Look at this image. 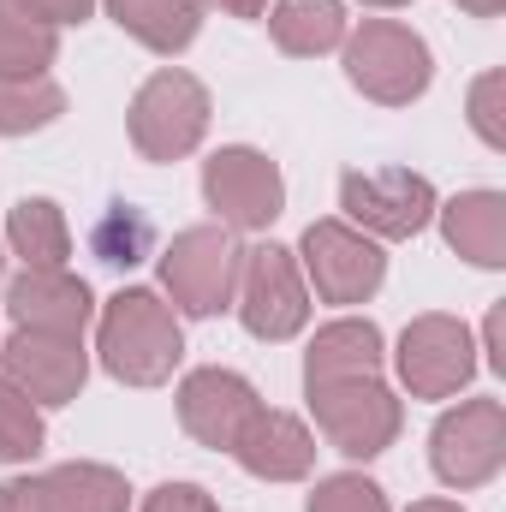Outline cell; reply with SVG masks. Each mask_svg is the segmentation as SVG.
<instances>
[{
  "mask_svg": "<svg viewBox=\"0 0 506 512\" xmlns=\"http://www.w3.org/2000/svg\"><path fill=\"white\" fill-rule=\"evenodd\" d=\"M143 512H215V501L203 495V489H191V483H167V489H155Z\"/></svg>",
  "mask_w": 506,
  "mask_h": 512,
  "instance_id": "obj_28",
  "label": "cell"
},
{
  "mask_svg": "<svg viewBox=\"0 0 506 512\" xmlns=\"http://www.w3.org/2000/svg\"><path fill=\"white\" fill-rule=\"evenodd\" d=\"M60 36L30 0H0V78H42Z\"/></svg>",
  "mask_w": 506,
  "mask_h": 512,
  "instance_id": "obj_18",
  "label": "cell"
},
{
  "mask_svg": "<svg viewBox=\"0 0 506 512\" xmlns=\"http://www.w3.org/2000/svg\"><path fill=\"white\" fill-rule=\"evenodd\" d=\"M268 30L286 54H328L346 36V12H340V0H280Z\"/></svg>",
  "mask_w": 506,
  "mask_h": 512,
  "instance_id": "obj_21",
  "label": "cell"
},
{
  "mask_svg": "<svg viewBox=\"0 0 506 512\" xmlns=\"http://www.w3.org/2000/svg\"><path fill=\"white\" fill-rule=\"evenodd\" d=\"M0 358H6V382L24 387L42 405H66L84 387V346H78V334L18 328V340L0 346Z\"/></svg>",
  "mask_w": 506,
  "mask_h": 512,
  "instance_id": "obj_12",
  "label": "cell"
},
{
  "mask_svg": "<svg viewBox=\"0 0 506 512\" xmlns=\"http://www.w3.org/2000/svg\"><path fill=\"white\" fill-rule=\"evenodd\" d=\"M221 6H227V12H239V18H262V6H268V0H221Z\"/></svg>",
  "mask_w": 506,
  "mask_h": 512,
  "instance_id": "obj_31",
  "label": "cell"
},
{
  "mask_svg": "<svg viewBox=\"0 0 506 512\" xmlns=\"http://www.w3.org/2000/svg\"><path fill=\"white\" fill-rule=\"evenodd\" d=\"M370 6H405V0H370Z\"/></svg>",
  "mask_w": 506,
  "mask_h": 512,
  "instance_id": "obj_34",
  "label": "cell"
},
{
  "mask_svg": "<svg viewBox=\"0 0 506 512\" xmlns=\"http://www.w3.org/2000/svg\"><path fill=\"white\" fill-rule=\"evenodd\" d=\"M42 453V417L24 387L0 382V459H36Z\"/></svg>",
  "mask_w": 506,
  "mask_h": 512,
  "instance_id": "obj_25",
  "label": "cell"
},
{
  "mask_svg": "<svg viewBox=\"0 0 506 512\" xmlns=\"http://www.w3.org/2000/svg\"><path fill=\"white\" fill-rule=\"evenodd\" d=\"M239 316L256 340H292L310 316V298H304V280H298V262L280 245H256L239 262Z\"/></svg>",
  "mask_w": 506,
  "mask_h": 512,
  "instance_id": "obj_6",
  "label": "cell"
},
{
  "mask_svg": "<svg viewBox=\"0 0 506 512\" xmlns=\"http://www.w3.org/2000/svg\"><path fill=\"white\" fill-rule=\"evenodd\" d=\"M495 96H501V72H489V78L477 84V96H471V120H477V131H483V143H489V149H501V143H506L501 114H495Z\"/></svg>",
  "mask_w": 506,
  "mask_h": 512,
  "instance_id": "obj_27",
  "label": "cell"
},
{
  "mask_svg": "<svg viewBox=\"0 0 506 512\" xmlns=\"http://www.w3.org/2000/svg\"><path fill=\"white\" fill-rule=\"evenodd\" d=\"M209 126V96L191 72H155L131 102V143L149 161H179Z\"/></svg>",
  "mask_w": 506,
  "mask_h": 512,
  "instance_id": "obj_3",
  "label": "cell"
},
{
  "mask_svg": "<svg viewBox=\"0 0 506 512\" xmlns=\"http://www.w3.org/2000/svg\"><path fill=\"white\" fill-rule=\"evenodd\" d=\"M310 405H316V423L322 435L352 453V459H370L381 453L393 435H399V405L376 376H334V382H310Z\"/></svg>",
  "mask_w": 506,
  "mask_h": 512,
  "instance_id": "obj_2",
  "label": "cell"
},
{
  "mask_svg": "<svg viewBox=\"0 0 506 512\" xmlns=\"http://www.w3.org/2000/svg\"><path fill=\"white\" fill-rule=\"evenodd\" d=\"M6 233H12V251L24 256L30 268H60L66 251H72V233H66V221H60V209L48 197L18 203L12 221H6Z\"/></svg>",
  "mask_w": 506,
  "mask_h": 512,
  "instance_id": "obj_22",
  "label": "cell"
},
{
  "mask_svg": "<svg viewBox=\"0 0 506 512\" xmlns=\"http://www.w3.org/2000/svg\"><path fill=\"white\" fill-rule=\"evenodd\" d=\"M340 203L358 227H370L381 239H411L435 221V191L423 173L405 167H376V173H346L340 179Z\"/></svg>",
  "mask_w": 506,
  "mask_h": 512,
  "instance_id": "obj_7",
  "label": "cell"
},
{
  "mask_svg": "<svg viewBox=\"0 0 506 512\" xmlns=\"http://www.w3.org/2000/svg\"><path fill=\"white\" fill-rule=\"evenodd\" d=\"M42 512H126V483L102 465H60L36 477Z\"/></svg>",
  "mask_w": 506,
  "mask_h": 512,
  "instance_id": "obj_20",
  "label": "cell"
},
{
  "mask_svg": "<svg viewBox=\"0 0 506 512\" xmlns=\"http://www.w3.org/2000/svg\"><path fill=\"white\" fill-rule=\"evenodd\" d=\"M239 262H245V251L233 245V233L191 227V233L173 239V251L161 256V274H167V292H173L179 310L215 316L233 298V286H239Z\"/></svg>",
  "mask_w": 506,
  "mask_h": 512,
  "instance_id": "obj_5",
  "label": "cell"
},
{
  "mask_svg": "<svg viewBox=\"0 0 506 512\" xmlns=\"http://www.w3.org/2000/svg\"><path fill=\"white\" fill-rule=\"evenodd\" d=\"M411 512H459L453 501H423V507H411Z\"/></svg>",
  "mask_w": 506,
  "mask_h": 512,
  "instance_id": "obj_33",
  "label": "cell"
},
{
  "mask_svg": "<svg viewBox=\"0 0 506 512\" xmlns=\"http://www.w3.org/2000/svg\"><path fill=\"white\" fill-rule=\"evenodd\" d=\"M251 411H256V393L233 370H197L179 387V417L203 447H233V435L245 429Z\"/></svg>",
  "mask_w": 506,
  "mask_h": 512,
  "instance_id": "obj_14",
  "label": "cell"
},
{
  "mask_svg": "<svg viewBox=\"0 0 506 512\" xmlns=\"http://www.w3.org/2000/svg\"><path fill=\"white\" fill-rule=\"evenodd\" d=\"M179 352H185L179 346V322H173V310L155 292L131 286V292H120L108 304V316H102V364L120 382H131V387L167 382Z\"/></svg>",
  "mask_w": 506,
  "mask_h": 512,
  "instance_id": "obj_1",
  "label": "cell"
},
{
  "mask_svg": "<svg viewBox=\"0 0 506 512\" xmlns=\"http://www.w3.org/2000/svg\"><path fill=\"white\" fill-rule=\"evenodd\" d=\"M471 370H477V358H471V334L459 322L423 316V322L405 328V340H399V376H405L411 393L447 399V393H459V387L471 382Z\"/></svg>",
  "mask_w": 506,
  "mask_h": 512,
  "instance_id": "obj_10",
  "label": "cell"
},
{
  "mask_svg": "<svg viewBox=\"0 0 506 512\" xmlns=\"http://www.w3.org/2000/svg\"><path fill=\"white\" fill-rule=\"evenodd\" d=\"M6 310L18 328H42V334H84L90 322V286L72 280L66 268H30L12 280Z\"/></svg>",
  "mask_w": 506,
  "mask_h": 512,
  "instance_id": "obj_15",
  "label": "cell"
},
{
  "mask_svg": "<svg viewBox=\"0 0 506 512\" xmlns=\"http://www.w3.org/2000/svg\"><path fill=\"white\" fill-rule=\"evenodd\" d=\"M108 12L155 54H179L203 24V0H108Z\"/></svg>",
  "mask_w": 506,
  "mask_h": 512,
  "instance_id": "obj_17",
  "label": "cell"
},
{
  "mask_svg": "<svg viewBox=\"0 0 506 512\" xmlns=\"http://www.w3.org/2000/svg\"><path fill=\"white\" fill-rule=\"evenodd\" d=\"M459 6H465V12H477V18H495L506 0H459Z\"/></svg>",
  "mask_w": 506,
  "mask_h": 512,
  "instance_id": "obj_32",
  "label": "cell"
},
{
  "mask_svg": "<svg viewBox=\"0 0 506 512\" xmlns=\"http://www.w3.org/2000/svg\"><path fill=\"white\" fill-rule=\"evenodd\" d=\"M0 512H42L36 483H30V477H12V483H0Z\"/></svg>",
  "mask_w": 506,
  "mask_h": 512,
  "instance_id": "obj_29",
  "label": "cell"
},
{
  "mask_svg": "<svg viewBox=\"0 0 506 512\" xmlns=\"http://www.w3.org/2000/svg\"><path fill=\"white\" fill-rule=\"evenodd\" d=\"M346 78H352L364 96L399 108V102H411V96L429 90V48H423L405 24L376 18V24H364V30L352 36V48H346Z\"/></svg>",
  "mask_w": 506,
  "mask_h": 512,
  "instance_id": "obj_4",
  "label": "cell"
},
{
  "mask_svg": "<svg viewBox=\"0 0 506 512\" xmlns=\"http://www.w3.org/2000/svg\"><path fill=\"white\" fill-rule=\"evenodd\" d=\"M66 108L48 78H0V131H42Z\"/></svg>",
  "mask_w": 506,
  "mask_h": 512,
  "instance_id": "obj_24",
  "label": "cell"
},
{
  "mask_svg": "<svg viewBox=\"0 0 506 512\" xmlns=\"http://www.w3.org/2000/svg\"><path fill=\"white\" fill-rule=\"evenodd\" d=\"M203 191H209V203L221 209L227 227H268L280 215V197H286L274 161L256 155V149H221L203 167Z\"/></svg>",
  "mask_w": 506,
  "mask_h": 512,
  "instance_id": "obj_11",
  "label": "cell"
},
{
  "mask_svg": "<svg viewBox=\"0 0 506 512\" xmlns=\"http://www.w3.org/2000/svg\"><path fill=\"white\" fill-rule=\"evenodd\" d=\"M310 512H387V495L364 477H328L310 495Z\"/></svg>",
  "mask_w": 506,
  "mask_h": 512,
  "instance_id": "obj_26",
  "label": "cell"
},
{
  "mask_svg": "<svg viewBox=\"0 0 506 512\" xmlns=\"http://www.w3.org/2000/svg\"><path fill=\"white\" fill-rule=\"evenodd\" d=\"M381 364V334L376 322H334L316 334L304 382H334V376H376Z\"/></svg>",
  "mask_w": 506,
  "mask_h": 512,
  "instance_id": "obj_19",
  "label": "cell"
},
{
  "mask_svg": "<svg viewBox=\"0 0 506 512\" xmlns=\"http://www.w3.org/2000/svg\"><path fill=\"white\" fill-rule=\"evenodd\" d=\"M506 459V411L501 399H471L435 423V471L453 489H477Z\"/></svg>",
  "mask_w": 506,
  "mask_h": 512,
  "instance_id": "obj_8",
  "label": "cell"
},
{
  "mask_svg": "<svg viewBox=\"0 0 506 512\" xmlns=\"http://www.w3.org/2000/svg\"><path fill=\"white\" fill-rule=\"evenodd\" d=\"M155 245V227H149V215L143 209H131V203H108V215L96 221V233H90V251L102 256L108 268H137L143 256Z\"/></svg>",
  "mask_w": 506,
  "mask_h": 512,
  "instance_id": "obj_23",
  "label": "cell"
},
{
  "mask_svg": "<svg viewBox=\"0 0 506 512\" xmlns=\"http://www.w3.org/2000/svg\"><path fill=\"white\" fill-rule=\"evenodd\" d=\"M304 262H310V280H316V292L328 304H364L381 286V274H387L376 245L364 233L340 227V221H316L304 233Z\"/></svg>",
  "mask_w": 506,
  "mask_h": 512,
  "instance_id": "obj_9",
  "label": "cell"
},
{
  "mask_svg": "<svg viewBox=\"0 0 506 512\" xmlns=\"http://www.w3.org/2000/svg\"><path fill=\"white\" fill-rule=\"evenodd\" d=\"M90 6H96V0H30V12H42L48 24H72V18L84 24V18H90Z\"/></svg>",
  "mask_w": 506,
  "mask_h": 512,
  "instance_id": "obj_30",
  "label": "cell"
},
{
  "mask_svg": "<svg viewBox=\"0 0 506 512\" xmlns=\"http://www.w3.org/2000/svg\"><path fill=\"white\" fill-rule=\"evenodd\" d=\"M441 227H447V245L459 256H471L477 268H501L506 262V197H495V191L453 197L441 209Z\"/></svg>",
  "mask_w": 506,
  "mask_h": 512,
  "instance_id": "obj_16",
  "label": "cell"
},
{
  "mask_svg": "<svg viewBox=\"0 0 506 512\" xmlns=\"http://www.w3.org/2000/svg\"><path fill=\"white\" fill-rule=\"evenodd\" d=\"M227 453H239V465H245L251 477L292 483V477H304V471H310V459H316V441H310V429H304L298 417L256 405L251 417H245V429L233 435V447H227Z\"/></svg>",
  "mask_w": 506,
  "mask_h": 512,
  "instance_id": "obj_13",
  "label": "cell"
}]
</instances>
